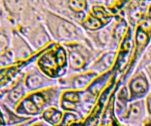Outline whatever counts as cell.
I'll return each mask as SVG.
<instances>
[{"mask_svg": "<svg viewBox=\"0 0 151 126\" xmlns=\"http://www.w3.org/2000/svg\"><path fill=\"white\" fill-rule=\"evenodd\" d=\"M34 4L54 42L59 44L81 42L94 49L81 25L53 13L47 9L41 1H34Z\"/></svg>", "mask_w": 151, "mask_h": 126, "instance_id": "1", "label": "cell"}, {"mask_svg": "<svg viewBox=\"0 0 151 126\" xmlns=\"http://www.w3.org/2000/svg\"><path fill=\"white\" fill-rule=\"evenodd\" d=\"M62 91L58 86H56L27 93L15 108V112L22 116L39 117L48 108L59 106Z\"/></svg>", "mask_w": 151, "mask_h": 126, "instance_id": "2", "label": "cell"}, {"mask_svg": "<svg viewBox=\"0 0 151 126\" xmlns=\"http://www.w3.org/2000/svg\"><path fill=\"white\" fill-rule=\"evenodd\" d=\"M38 69L49 78L58 80L68 72V61L64 46L52 42L42 50L35 62Z\"/></svg>", "mask_w": 151, "mask_h": 126, "instance_id": "3", "label": "cell"}, {"mask_svg": "<svg viewBox=\"0 0 151 126\" xmlns=\"http://www.w3.org/2000/svg\"><path fill=\"white\" fill-rule=\"evenodd\" d=\"M62 44L64 46L67 55V74L87 71L93 60L102 53L81 42Z\"/></svg>", "mask_w": 151, "mask_h": 126, "instance_id": "4", "label": "cell"}, {"mask_svg": "<svg viewBox=\"0 0 151 126\" xmlns=\"http://www.w3.org/2000/svg\"><path fill=\"white\" fill-rule=\"evenodd\" d=\"M97 98L87 90H63L61 92L59 107L63 112L77 114L82 120L86 117L97 103Z\"/></svg>", "mask_w": 151, "mask_h": 126, "instance_id": "5", "label": "cell"}, {"mask_svg": "<svg viewBox=\"0 0 151 126\" xmlns=\"http://www.w3.org/2000/svg\"><path fill=\"white\" fill-rule=\"evenodd\" d=\"M53 13L81 25L89 10L88 1H41Z\"/></svg>", "mask_w": 151, "mask_h": 126, "instance_id": "6", "label": "cell"}, {"mask_svg": "<svg viewBox=\"0 0 151 126\" xmlns=\"http://www.w3.org/2000/svg\"><path fill=\"white\" fill-rule=\"evenodd\" d=\"M88 2L89 10L86 19L81 24L85 32L99 30L113 22L115 16L109 11L105 1H92Z\"/></svg>", "mask_w": 151, "mask_h": 126, "instance_id": "7", "label": "cell"}, {"mask_svg": "<svg viewBox=\"0 0 151 126\" xmlns=\"http://www.w3.org/2000/svg\"><path fill=\"white\" fill-rule=\"evenodd\" d=\"M18 32L24 37L35 53L41 51L54 42L41 19Z\"/></svg>", "mask_w": 151, "mask_h": 126, "instance_id": "8", "label": "cell"}, {"mask_svg": "<svg viewBox=\"0 0 151 126\" xmlns=\"http://www.w3.org/2000/svg\"><path fill=\"white\" fill-rule=\"evenodd\" d=\"M23 81L28 93L58 85V80L52 79L44 75L35 65V62L24 69Z\"/></svg>", "mask_w": 151, "mask_h": 126, "instance_id": "9", "label": "cell"}, {"mask_svg": "<svg viewBox=\"0 0 151 126\" xmlns=\"http://www.w3.org/2000/svg\"><path fill=\"white\" fill-rule=\"evenodd\" d=\"M97 74L92 71L87 70L77 73L67 74L58 80V86L62 90L84 91L88 88Z\"/></svg>", "mask_w": 151, "mask_h": 126, "instance_id": "10", "label": "cell"}, {"mask_svg": "<svg viewBox=\"0 0 151 126\" xmlns=\"http://www.w3.org/2000/svg\"><path fill=\"white\" fill-rule=\"evenodd\" d=\"M125 84L129 92V103L144 100L151 91L150 81L144 70L133 74Z\"/></svg>", "mask_w": 151, "mask_h": 126, "instance_id": "11", "label": "cell"}, {"mask_svg": "<svg viewBox=\"0 0 151 126\" xmlns=\"http://www.w3.org/2000/svg\"><path fill=\"white\" fill-rule=\"evenodd\" d=\"M145 100H139L130 102L123 116L118 120L121 124L129 126H142L147 118Z\"/></svg>", "mask_w": 151, "mask_h": 126, "instance_id": "12", "label": "cell"}, {"mask_svg": "<svg viewBox=\"0 0 151 126\" xmlns=\"http://www.w3.org/2000/svg\"><path fill=\"white\" fill-rule=\"evenodd\" d=\"M10 49L13 54L15 62L29 60L36 53L24 37L14 28H12L11 30Z\"/></svg>", "mask_w": 151, "mask_h": 126, "instance_id": "13", "label": "cell"}, {"mask_svg": "<svg viewBox=\"0 0 151 126\" xmlns=\"http://www.w3.org/2000/svg\"><path fill=\"white\" fill-rule=\"evenodd\" d=\"M23 78L24 70L11 84H9L7 94L4 96L3 100L0 101L13 110H14L16 106L28 93L24 85Z\"/></svg>", "mask_w": 151, "mask_h": 126, "instance_id": "14", "label": "cell"}, {"mask_svg": "<svg viewBox=\"0 0 151 126\" xmlns=\"http://www.w3.org/2000/svg\"><path fill=\"white\" fill-rule=\"evenodd\" d=\"M112 23L113 22L110 24L99 30L86 32L91 45L97 51L103 52L106 50H111Z\"/></svg>", "mask_w": 151, "mask_h": 126, "instance_id": "15", "label": "cell"}, {"mask_svg": "<svg viewBox=\"0 0 151 126\" xmlns=\"http://www.w3.org/2000/svg\"><path fill=\"white\" fill-rule=\"evenodd\" d=\"M117 58L116 50L103 51L93 60L88 70L92 71L97 75H101L111 70L114 66Z\"/></svg>", "mask_w": 151, "mask_h": 126, "instance_id": "16", "label": "cell"}, {"mask_svg": "<svg viewBox=\"0 0 151 126\" xmlns=\"http://www.w3.org/2000/svg\"><path fill=\"white\" fill-rule=\"evenodd\" d=\"M63 113L59 106H51L44 111L38 118L51 126H58L61 122Z\"/></svg>", "mask_w": 151, "mask_h": 126, "instance_id": "17", "label": "cell"}, {"mask_svg": "<svg viewBox=\"0 0 151 126\" xmlns=\"http://www.w3.org/2000/svg\"><path fill=\"white\" fill-rule=\"evenodd\" d=\"M0 109L2 112L3 115H4L6 126H14L18 125V124L22 123V122L29 120L32 118L18 114L15 112L14 110L9 108L8 106H6L5 104H4L1 102H0Z\"/></svg>", "mask_w": 151, "mask_h": 126, "instance_id": "18", "label": "cell"}, {"mask_svg": "<svg viewBox=\"0 0 151 126\" xmlns=\"http://www.w3.org/2000/svg\"><path fill=\"white\" fill-rule=\"evenodd\" d=\"M151 64V41L147 46V48L145 50L143 53L142 54L141 57H140L138 63H137L136 68L134 69V73L136 72H139L140 71H142L150 66ZM133 73V74H134Z\"/></svg>", "mask_w": 151, "mask_h": 126, "instance_id": "19", "label": "cell"}, {"mask_svg": "<svg viewBox=\"0 0 151 126\" xmlns=\"http://www.w3.org/2000/svg\"><path fill=\"white\" fill-rule=\"evenodd\" d=\"M82 120H83L77 114L70 112H64L61 122L58 126H71Z\"/></svg>", "mask_w": 151, "mask_h": 126, "instance_id": "20", "label": "cell"}, {"mask_svg": "<svg viewBox=\"0 0 151 126\" xmlns=\"http://www.w3.org/2000/svg\"><path fill=\"white\" fill-rule=\"evenodd\" d=\"M15 63L13 54L10 48L0 53V69L11 66Z\"/></svg>", "mask_w": 151, "mask_h": 126, "instance_id": "21", "label": "cell"}, {"mask_svg": "<svg viewBox=\"0 0 151 126\" xmlns=\"http://www.w3.org/2000/svg\"><path fill=\"white\" fill-rule=\"evenodd\" d=\"M145 106H146V110H147V115L151 119V91L147 95V97L145 99Z\"/></svg>", "mask_w": 151, "mask_h": 126, "instance_id": "22", "label": "cell"}, {"mask_svg": "<svg viewBox=\"0 0 151 126\" xmlns=\"http://www.w3.org/2000/svg\"><path fill=\"white\" fill-rule=\"evenodd\" d=\"M29 126H51V125H49L48 123L44 122V121L38 118L36 120L34 121V122H32V123Z\"/></svg>", "mask_w": 151, "mask_h": 126, "instance_id": "23", "label": "cell"}, {"mask_svg": "<svg viewBox=\"0 0 151 126\" xmlns=\"http://www.w3.org/2000/svg\"><path fill=\"white\" fill-rule=\"evenodd\" d=\"M38 117H32V119H30L29 120H27L26 121V122H22V123H20V124H18V125H16L14 126H29L31 125V124L32 123V122H34V121L36 120L37 119H38Z\"/></svg>", "mask_w": 151, "mask_h": 126, "instance_id": "24", "label": "cell"}, {"mask_svg": "<svg viewBox=\"0 0 151 126\" xmlns=\"http://www.w3.org/2000/svg\"><path fill=\"white\" fill-rule=\"evenodd\" d=\"M144 71L145 72L146 75H147V78H148L149 81H150V86H151V64L150 66H148L147 67H146L145 69H144Z\"/></svg>", "mask_w": 151, "mask_h": 126, "instance_id": "25", "label": "cell"}, {"mask_svg": "<svg viewBox=\"0 0 151 126\" xmlns=\"http://www.w3.org/2000/svg\"><path fill=\"white\" fill-rule=\"evenodd\" d=\"M0 126H6V122L5 120H4V115H3L1 109H0Z\"/></svg>", "mask_w": 151, "mask_h": 126, "instance_id": "26", "label": "cell"}, {"mask_svg": "<svg viewBox=\"0 0 151 126\" xmlns=\"http://www.w3.org/2000/svg\"><path fill=\"white\" fill-rule=\"evenodd\" d=\"M3 20H4V11H3V9L1 7V3H0V27L2 24Z\"/></svg>", "mask_w": 151, "mask_h": 126, "instance_id": "27", "label": "cell"}]
</instances>
